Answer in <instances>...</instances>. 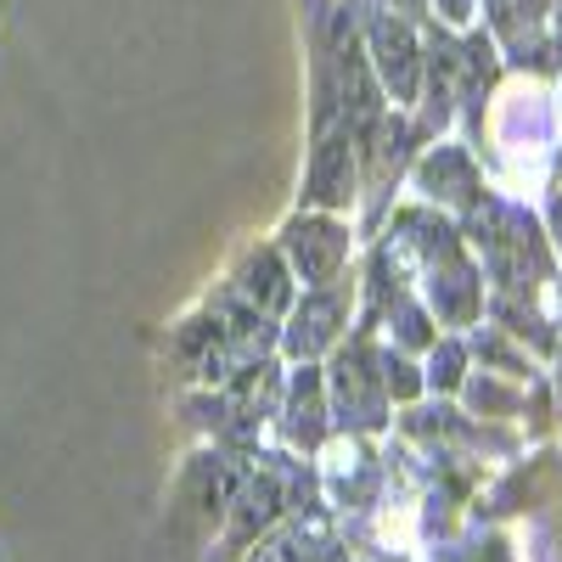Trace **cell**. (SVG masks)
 Returning <instances> with one entry per match:
<instances>
[{"instance_id": "e0dca14e", "label": "cell", "mask_w": 562, "mask_h": 562, "mask_svg": "<svg viewBox=\"0 0 562 562\" xmlns=\"http://www.w3.org/2000/svg\"><path fill=\"white\" fill-rule=\"evenodd\" d=\"M304 562H349V551H344V546H333V540H321L315 551H304Z\"/></svg>"}, {"instance_id": "8fae6325", "label": "cell", "mask_w": 562, "mask_h": 562, "mask_svg": "<svg viewBox=\"0 0 562 562\" xmlns=\"http://www.w3.org/2000/svg\"><path fill=\"white\" fill-rule=\"evenodd\" d=\"M378 371H383L389 400H416L422 389H428V378H416V366H411L400 349H383V355H378Z\"/></svg>"}, {"instance_id": "9c48e42d", "label": "cell", "mask_w": 562, "mask_h": 562, "mask_svg": "<svg viewBox=\"0 0 562 562\" xmlns=\"http://www.w3.org/2000/svg\"><path fill=\"white\" fill-rule=\"evenodd\" d=\"M237 467H231L220 450H203L192 456V467L180 473V512L198 524V535H209L214 524H225V506L237 495Z\"/></svg>"}, {"instance_id": "6da1fadb", "label": "cell", "mask_w": 562, "mask_h": 562, "mask_svg": "<svg viewBox=\"0 0 562 562\" xmlns=\"http://www.w3.org/2000/svg\"><path fill=\"white\" fill-rule=\"evenodd\" d=\"M349 315H355V276H338V281H326V288H299L288 321H281L276 349L293 366L333 355L349 333Z\"/></svg>"}, {"instance_id": "4fadbf2b", "label": "cell", "mask_w": 562, "mask_h": 562, "mask_svg": "<svg viewBox=\"0 0 562 562\" xmlns=\"http://www.w3.org/2000/svg\"><path fill=\"white\" fill-rule=\"evenodd\" d=\"M479 12H484V0H428V18L450 34H473Z\"/></svg>"}, {"instance_id": "3957f363", "label": "cell", "mask_w": 562, "mask_h": 562, "mask_svg": "<svg viewBox=\"0 0 562 562\" xmlns=\"http://www.w3.org/2000/svg\"><path fill=\"white\" fill-rule=\"evenodd\" d=\"M304 209L315 214H349L360 203V140L344 119L310 130V158H304Z\"/></svg>"}, {"instance_id": "7c38bea8", "label": "cell", "mask_w": 562, "mask_h": 562, "mask_svg": "<svg viewBox=\"0 0 562 562\" xmlns=\"http://www.w3.org/2000/svg\"><path fill=\"white\" fill-rule=\"evenodd\" d=\"M461 371H467L461 344H434V355H428V383L445 389V394H456V389H461Z\"/></svg>"}, {"instance_id": "5bb4252c", "label": "cell", "mask_w": 562, "mask_h": 562, "mask_svg": "<svg viewBox=\"0 0 562 562\" xmlns=\"http://www.w3.org/2000/svg\"><path fill=\"white\" fill-rule=\"evenodd\" d=\"M243 562H304V551H299V540H293V535H281V524H276V529H270V535H265Z\"/></svg>"}, {"instance_id": "9a60e30c", "label": "cell", "mask_w": 562, "mask_h": 562, "mask_svg": "<svg viewBox=\"0 0 562 562\" xmlns=\"http://www.w3.org/2000/svg\"><path fill=\"white\" fill-rule=\"evenodd\" d=\"M378 12H394V18H405V23H422L428 18V0H371Z\"/></svg>"}, {"instance_id": "7a4b0ae2", "label": "cell", "mask_w": 562, "mask_h": 562, "mask_svg": "<svg viewBox=\"0 0 562 562\" xmlns=\"http://www.w3.org/2000/svg\"><path fill=\"white\" fill-rule=\"evenodd\" d=\"M326 405H333L338 428L349 434H378L389 416V389L378 371V349L366 338H344L333 349V366H326Z\"/></svg>"}, {"instance_id": "52a82bcc", "label": "cell", "mask_w": 562, "mask_h": 562, "mask_svg": "<svg viewBox=\"0 0 562 562\" xmlns=\"http://www.w3.org/2000/svg\"><path fill=\"white\" fill-rule=\"evenodd\" d=\"M225 288L237 293L254 315L288 321V310H293V299H299V276H293L288 259H281L276 243H248V248L237 254V265H231V281H225Z\"/></svg>"}, {"instance_id": "277c9868", "label": "cell", "mask_w": 562, "mask_h": 562, "mask_svg": "<svg viewBox=\"0 0 562 562\" xmlns=\"http://www.w3.org/2000/svg\"><path fill=\"white\" fill-rule=\"evenodd\" d=\"M360 45H366V63H371V74H378L389 108L411 113L416 97H422V34H416V23L366 7V18H360Z\"/></svg>"}, {"instance_id": "5b68a950", "label": "cell", "mask_w": 562, "mask_h": 562, "mask_svg": "<svg viewBox=\"0 0 562 562\" xmlns=\"http://www.w3.org/2000/svg\"><path fill=\"white\" fill-rule=\"evenodd\" d=\"M276 248H281V259L293 265L299 288H326V281H338V276L349 270L355 237H349L344 214H315V209H299V214L281 220Z\"/></svg>"}, {"instance_id": "2e32d148", "label": "cell", "mask_w": 562, "mask_h": 562, "mask_svg": "<svg viewBox=\"0 0 562 562\" xmlns=\"http://www.w3.org/2000/svg\"><path fill=\"white\" fill-rule=\"evenodd\" d=\"M551 29H546V57L551 63H562V0H557V7H551V18H546Z\"/></svg>"}, {"instance_id": "30bf717a", "label": "cell", "mask_w": 562, "mask_h": 562, "mask_svg": "<svg viewBox=\"0 0 562 562\" xmlns=\"http://www.w3.org/2000/svg\"><path fill=\"white\" fill-rule=\"evenodd\" d=\"M416 192L428 203H456V209H479L484 203V180H479V164L473 153L461 147H428V158L416 164Z\"/></svg>"}, {"instance_id": "ba28073f", "label": "cell", "mask_w": 562, "mask_h": 562, "mask_svg": "<svg viewBox=\"0 0 562 562\" xmlns=\"http://www.w3.org/2000/svg\"><path fill=\"white\" fill-rule=\"evenodd\" d=\"M276 416H281V439H288L293 450H321L326 445V434H333V422H326L333 405H326V371L315 360L293 366V378L281 383Z\"/></svg>"}, {"instance_id": "8992f818", "label": "cell", "mask_w": 562, "mask_h": 562, "mask_svg": "<svg viewBox=\"0 0 562 562\" xmlns=\"http://www.w3.org/2000/svg\"><path fill=\"white\" fill-rule=\"evenodd\" d=\"M281 518H288V490H281L270 467H254V473L237 479V495L225 506V540L209 562H243Z\"/></svg>"}]
</instances>
